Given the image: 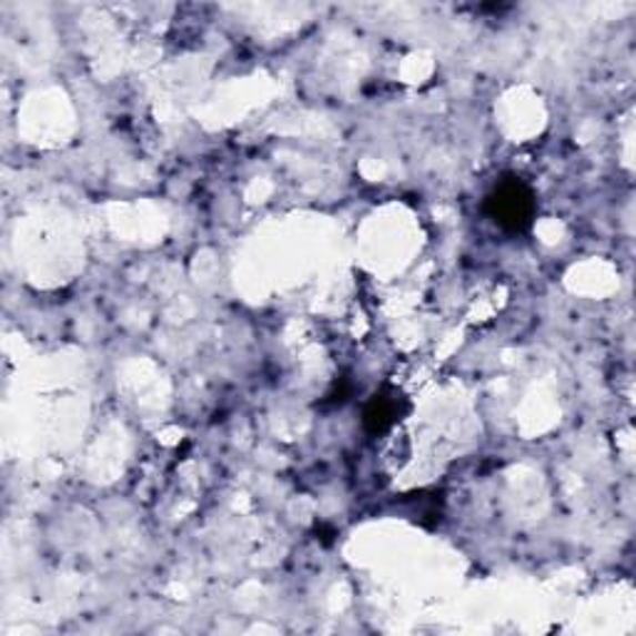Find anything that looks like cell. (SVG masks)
Segmentation results:
<instances>
[{
    "label": "cell",
    "mask_w": 636,
    "mask_h": 636,
    "mask_svg": "<svg viewBox=\"0 0 636 636\" xmlns=\"http://www.w3.org/2000/svg\"><path fill=\"white\" fill-rule=\"evenodd\" d=\"M485 212L497 226H503L505 232L519 234L529 229L532 219H535V194H532L529 186L523 180H517V176H505V180L489 192Z\"/></svg>",
    "instance_id": "obj_1"
},
{
    "label": "cell",
    "mask_w": 636,
    "mask_h": 636,
    "mask_svg": "<svg viewBox=\"0 0 636 636\" xmlns=\"http://www.w3.org/2000/svg\"><path fill=\"white\" fill-rule=\"evenodd\" d=\"M398 401H395V395H373V401L369 403L366 415H363V423H366L369 433L378 435L385 433L388 427L398 418Z\"/></svg>",
    "instance_id": "obj_2"
}]
</instances>
